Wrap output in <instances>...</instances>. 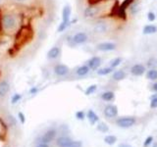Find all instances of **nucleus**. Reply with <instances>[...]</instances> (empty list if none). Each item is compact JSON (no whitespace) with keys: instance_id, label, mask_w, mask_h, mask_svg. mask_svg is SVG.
Returning a JSON list of instances; mask_svg holds the SVG:
<instances>
[{"instance_id":"nucleus-1","label":"nucleus","mask_w":157,"mask_h":147,"mask_svg":"<svg viewBox=\"0 0 157 147\" xmlns=\"http://www.w3.org/2000/svg\"><path fill=\"white\" fill-rule=\"evenodd\" d=\"M17 19L12 14H5L1 18V24L6 31H12L17 27Z\"/></svg>"},{"instance_id":"nucleus-2","label":"nucleus","mask_w":157,"mask_h":147,"mask_svg":"<svg viewBox=\"0 0 157 147\" xmlns=\"http://www.w3.org/2000/svg\"><path fill=\"white\" fill-rule=\"evenodd\" d=\"M116 124L118 126L123 127V129H128L136 124V119L134 117H122L117 120Z\"/></svg>"},{"instance_id":"nucleus-3","label":"nucleus","mask_w":157,"mask_h":147,"mask_svg":"<svg viewBox=\"0 0 157 147\" xmlns=\"http://www.w3.org/2000/svg\"><path fill=\"white\" fill-rule=\"evenodd\" d=\"M117 48V45L114 42H110V41H104V42H100L96 45V49L98 51H102V52H109V51H114Z\"/></svg>"},{"instance_id":"nucleus-4","label":"nucleus","mask_w":157,"mask_h":147,"mask_svg":"<svg viewBox=\"0 0 157 147\" xmlns=\"http://www.w3.org/2000/svg\"><path fill=\"white\" fill-rule=\"evenodd\" d=\"M88 39V36L86 32H77L75 33L74 36H72V40H73V43L74 44H83L87 41Z\"/></svg>"},{"instance_id":"nucleus-5","label":"nucleus","mask_w":157,"mask_h":147,"mask_svg":"<svg viewBox=\"0 0 157 147\" xmlns=\"http://www.w3.org/2000/svg\"><path fill=\"white\" fill-rule=\"evenodd\" d=\"M56 137V130H49L44 134L40 138V143H50V142Z\"/></svg>"},{"instance_id":"nucleus-6","label":"nucleus","mask_w":157,"mask_h":147,"mask_svg":"<svg viewBox=\"0 0 157 147\" xmlns=\"http://www.w3.org/2000/svg\"><path fill=\"white\" fill-rule=\"evenodd\" d=\"M70 72V69H69L68 66L64 65V64H58L55 67H54V73L55 75L58 77H64L69 74Z\"/></svg>"},{"instance_id":"nucleus-7","label":"nucleus","mask_w":157,"mask_h":147,"mask_svg":"<svg viewBox=\"0 0 157 147\" xmlns=\"http://www.w3.org/2000/svg\"><path fill=\"white\" fill-rule=\"evenodd\" d=\"M101 58L98 56H93L90 59H88L87 61V67L90 70H97L99 66L101 65Z\"/></svg>"},{"instance_id":"nucleus-8","label":"nucleus","mask_w":157,"mask_h":147,"mask_svg":"<svg viewBox=\"0 0 157 147\" xmlns=\"http://www.w3.org/2000/svg\"><path fill=\"white\" fill-rule=\"evenodd\" d=\"M71 14H72L71 7L69 6V5H66V6H64L63 11H62V23L66 24H70Z\"/></svg>"},{"instance_id":"nucleus-9","label":"nucleus","mask_w":157,"mask_h":147,"mask_svg":"<svg viewBox=\"0 0 157 147\" xmlns=\"http://www.w3.org/2000/svg\"><path fill=\"white\" fill-rule=\"evenodd\" d=\"M61 55V48L59 46H53L47 52V58L49 60H55Z\"/></svg>"},{"instance_id":"nucleus-10","label":"nucleus","mask_w":157,"mask_h":147,"mask_svg":"<svg viewBox=\"0 0 157 147\" xmlns=\"http://www.w3.org/2000/svg\"><path fill=\"white\" fill-rule=\"evenodd\" d=\"M131 73L132 75L136 77L142 76L145 73V67L144 65H141V64H136V65H134L131 68Z\"/></svg>"},{"instance_id":"nucleus-11","label":"nucleus","mask_w":157,"mask_h":147,"mask_svg":"<svg viewBox=\"0 0 157 147\" xmlns=\"http://www.w3.org/2000/svg\"><path fill=\"white\" fill-rule=\"evenodd\" d=\"M104 115L107 118H114L118 115V109L115 105H107L104 108Z\"/></svg>"},{"instance_id":"nucleus-12","label":"nucleus","mask_w":157,"mask_h":147,"mask_svg":"<svg viewBox=\"0 0 157 147\" xmlns=\"http://www.w3.org/2000/svg\"><path fill=\"white\" fill-rule=\"evenodd\" d=\"M98 13H99V8L97 6H88L87 8L85 9L83 15H85L86 18H93V17H95Z\"/></svg>"},{"instance_id":"nucleus-13","label":"nucleus","mask_w":157,"mask_h":147,"mask_svg":"<svg viewBox=\"0 0 157 147\" xmlns=\"http://www.w3.org/2000/svg\"><path fill=\"white\" fill-rule=\"evenodd\" d=\"M72 141L73 140L67 136H61L57 139V145L59 147H70Z\"/></svg>"},{"instance_id":"nucleus-14","label":"nucleus","mask_w":157,"mask_h":147,"mask_svg":"<svg viewBox=\"0 0 157 147\" xmlns=\"http://www.w3.org/2000/svg\"><path fill=\"white\" fill-rule=\"evenodd\" d=\"M10 90V85L7 81H0V97H4Z\"/></svg>"},{"instance_id":"nucleus-15","label":"nucleus","mask_w":157,"mask_h":147,"mask_svg":"<svg viewBox=\"0 0 157 147\" xmlns=\"http://www.w3.org/2000/svg\"><path fill=\"white\" fill-rule=\"evenodd\" d=\"M127 77V74L123 71V70H118V71H115L113 73V76H112V78L116 81H123L124 78H126Z\"/></svg>"},{"instance_id":"nucleus-16","label":"nucleus","mask_w":157,"mask_h":147,"mask_svg":"<svg viewBox=\"0 0 157 147\" xmlns=\"http://www.w3.org/2000/svg\"><path fill=\"white\" fill-rule=\"evenodd\" d=\"M90 69L87 67V65H82V66H80L77 69L76 74L78 77H85L87 75L88 73H90Z\"/></svg>"},{"instance_id":"nucleus-17","label":"nucleus","mask_w":157,"mask_h":147,"mask_svg":"<svg viewBox=\"0 0 157 147\" xmlns=\"http://www.w3.org/2000/svg\"><path fill=\"white\" fill-rule=\"evenodd\" d=\"M93 32L95 33H104L107 32V26L104 23H98L93 28Z\"/></svg>"},{"instance_id":"nucleus-18","label":"nucleus","mask_w":157,"mask_h":147,"mask_svg":"<svg viewBox=\"0 0 157 147\" xmlns=\"http://www.w3.org/2000/svg\"><path fill=\"white\" fill-rule=\"evenodd\" d=\"M157 32V27L154 24H146V26L142 29V32L144 34H153Z\"/></svg>"},{"instance_id":"nucleus-19","label":"nucleus","mask_w":157,"mask_h":147,"mask_svg":"<svg viewBox=\"0 0 157 147\" xmlns=\"http://www.w3.org/2000/svg\"><path fill=\"white\" fill-rule=\"evenodd\" d=\"M86 117H87L88 121L90 122V124H92V125H94L95 123H97V122H98V116H97V115H96L95 113L93 112L92 110H90V111L87 112Z\"/></svg>"},{"instance_id":"nucleus-20","label":"nucleus","mask_w":157,"mask_h":147,"mask_svg":"<svg viewBox=\"0 0 157 147\" xmlns=\"http://www.w3.org/2000/svg\"><path fill=\"white\" fill-rule=\"evenodd\" d=\"M114 97H115V94H114V92H113V91H105V92H103L101 94L102 100L107 101V102L112 101L113 99H114Z\"/></svg>"},{"instance_id":"nucleus-21","label":"nucleus","mask_w":157,"mask_h":147,"mask_svg":"<svg viewBox=\"0 0 157 147\" xmlns=\"http://www.w3.org/2000/svg\"><path fill=\"white\" fill-rule=\"evenodd\" d=\"M132 0H125L124 2H123V4L121 5V7L119 9V13L121 15V17H124L125 16V11H126V9L130 6V5L132 4Z\"/></svg>"},{"instance_id":"nucleus-22","label":"nucleus","mask_w":157,"mask_h":147,"mask_svg":"<svg viewBox=\"0 0 157 147\" xmlns=\"http://www.w3.org/2000/svg\"><path fill=\"white\" fill-rule=\"evenodd\" d=\"M146 77L150 81H156L157 80V70L156 69H151V70L147 71Z\"/></svg>"},{"instance_id":"nucleus-23","label":"nucleus","mask_w":157,"mask_h":147,"mask_svg":"<svg viewBox=\"0 0 157 147\" xmlns=\"http://www.w3.org/2000/svg\"><path fill=\"white\" fill-rule=\"evenodd\" d=\"M112 71H113V69L111 67L101 68V69H98V70H97V75H99V76H106V75H109V74H111Z\"/></svg>"},{"instance_id":"nucleus-24","label":"nucleus","mask_w":157,"mask_h":147,"mask_svg":"<svg viewBox=\"0 0 157 147\" xmlns=\"http://www.w3.org/2000/svg\"><path fill=\"white\" fill-rule=\"evenodd\" d=\"M121 63H122V58L121 57H116V58L112 59V60L110 61V67L112 69H114V68L119 66Z\"/></svg>"},{"instance_id":"nucleus-25","label":"nucleus","mask_w":157,"mask_h":147,"mask_svg":"<svg viewBox=\"0 0 157 147\" xmlns=\"http://www.w3.org/2000/svg\"><path fill=\"white\" fill-rule=\"evenodd\" d=\"M104 141L105 143L109 144V145H113L117 141V137L114 135H107L104 137Z\"/></svg>"},{"instance_id":"nucleus-26","label":"nucleus","mask_w":157,"mask_h":147,"mask_svg":"<svg viewBox=\"0 0 157 147\" xmlns=\"http://www.w3.org/2000/svg\"><path fill=\"white\" fill-rule=\"evenodd\" d=\"M130 10H131V13H132V14L136 15L137 12L140 11V5H139V3H136H136H134V4H132Z\"/></svg>"},{"instance_id":"nucleus-27","label":"nucleus","mask_w":157,"mask_h":147,"mask_svg":"<svg viewBox=\"0 0 157 147\" xmlns=\"http://www.w3.org/2000/svg\"><path fill=\"white\" fill-rule=\"evenodd\" d=\"M96 88H97V86H96L95 85H90V86H88V87L86 88V95H90V94H92V93L96 90Z\"/></svg>"},{"instance_id":"nucleus-28","label":"nucleus","mask_w":157,"mask_h":147,"mask_svg":"<svg viewBox=\"0 0 157 147\" xmlns=\"http://www.w3.org/2000/svg\"><path fill=\"white\" fill-rule=\"evenodd\" d=\"M21 99H22V95H21V94H19V93H15V94L12 96L11 101H12L13 104H16V103H18Z\"/></svg>"},{"instance_id":"nucleus-29","label":"nucleus","mask_w":157,"mask_h":147,"mask_svg":"<svg viewBox=\"0 0 157 147\" xmlns=\"http://www.w3.org/2000/svg\"><path fill=\"white\" fill-rule=\"evenodd\" d=\"M150 107L155 109L157 108V95H154L151 97V101H150Z\"/></svg>"},{"instance_id":"nucleus-30","label":"nucleus","mask_w":157,"mask_h":147,"mask_svg":"<svg viewBox=\"0 0 157 147\" xmlns=\"http://www.w3.org/2000/svg\"><path fill=\"white\" fill-rule=\"evenodd\" d=\"M97 130L102 132H106V131H108V126L105 124H99L97 126Z\"/></svg>"},{"instance_id":"nucleus-31","label":"nucleus","mask_w":157,"mask_h":147,"mask_svg":"<svg viewBox=\"0 0 157 147\" xmlns=\"http://www.w3.org/2000/svg\"><path fill=\"white\" fill-rule=\"evenodd\" d=\"M155 18H156V16L153 12H148V14H147V19H148L149 22H153Z\"/></svg>"},{"instance_id":"nucleus-32","label":"nucleus","mask_w":157,"mask_h":147,"mask_svg":"<svg viewBox=\"0 0 157 147\" xmlns=\"http://www.w3.org/2000/svg\"><path fill=\"white\" fill-rule=\"evenodd\" d=\"M76 117L78 120H83L85 119V113H83L82 111H78L76 113Z\"/></svg>"},{"instance_id":"nucleus-33","label":"nucleus","mask_w":157,"mask_h":147,"mask_svg":"<svg viewBox=\"0 0 157 147\" xmlns=\"http://www.w3.org/2000/svg\"><path fill=\"white\" fill-rule=\"evenodd\" d=\"M70 147H82V144L81 141H72Z\"/></svg>"},{"instance_id":"nucleus-34","label":"nucleus","mask_w":157,"mask_h":147,"mask_svg":"<svg viewBox=\"0 0 157 147\" xmlns=\"http://www.w3.org/2000/svg\"><path fill=\"white\" fill-rule=\"evenodd\" d=\"M152 140H153V137H152V136H148V137H147V138L145 139V142H144V146L145 147L148 146L151 143V142H152Z\"/></svg>"},{"instance_id":"nucleus-35","label":"nucleus","mask_w":157,"mask_h":147,"mask_svg":"<svg viewBox=\"0 0 157 147\" xmlns=\"http://www.w3.org/2000/svg\"><path fill=\"white\" fill-rule=\"evenodd\" d=\"M18 116H19V118H20V120H21V122L24 124V123H25V116H24V114H23V113L20 112L19 114H18Z\"/></svg>"},{"instance_id":"nucleus-36","label":"nucleus","mask_w":157,"mask_h":147,"mask_svg":"<svg viewBox=\"0 0 157 147\" xmlns=\"http://www.w3.org/2000/svg\"><path fill=\"white\" fill-rule=\"evenodd\" d=\"M37 91H38V89H37L36 87H33L32 89H31V91H29V92H31L32 94H34V93H36Z\"/></svg>"},{"instance_id":"nucleus-37","label":"nucleus","mask_w":157,"mask_h":147,"mask_svg":"<svg viewBox=\"0 0 157 147\" xmlns=\"http://www.w3.org/2000/svg\"><path fill=\"white\" fill-rule=\"evenodd\" d=\"M36 147H49L46 143H39Z\"/></svg>"},{"instance_id":"nucleus-38","label":"nucleus","mask_w":157,"mask_h":147,"mask_svg":"<svg viewBox=\"0 0 157 147\" xmlns=\"http://www.w3.org/2000/svg\"><path fill=\"white\" fill-rule=\"evenodd\" d=\"M119 147H132V146L129 145V144H126V143H121V144L119 145Z\"/></svg>"},{"instance_id":"nucleus-39","label":"nucleus","mask_w":157,"mask_h":147,"mask_svg":"<svg viewBox=\"0 0 157 147\" xmlns=\"http://www.w3.org/2000/svg\"><path fill=\"white\" fill-rule=\"evenodd\" d=\"M152 88H153V90H154V91H156V92H157V82H156V83H154V85H152Z\"/></svg>"},{"instance_id":"nucleus-40","label":"nucleus","mask_w":157,"mask_h":147,"mask_svg":"<svg viewBox=\"0 0 157 147\" xmlns=\"http://www.w3.org/2000/svg\"><path fill=\"white\" fill-rule=\"evenodd\" d=\"M16 1H18V2H24V1H26V0H16Z\"/></svg>"},{"instance_id":"nucleus-41","label":"nucleus","mask_w":157,"mask_h":147,"mask_svg":"<svg viewBox=\"0 0 157 147\" xmlns=\"http://www.w3.org/2000/svg\"><path fill=\"white\" fill-rule=\"evenodd\" d=\"M153 147H157V143H155V144L153 145Z\"/></svg>"}]
</instances>
